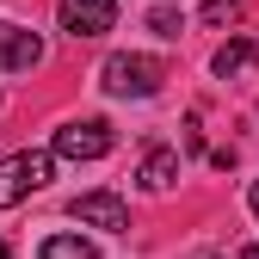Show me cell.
<instances>
[{
	"mask_svg": "<svg viewBox=\"0 0 259 259\" xmlns=\"http://www.w3.org/2000/svg\"><path fill=\"white\" fill-rule=\"evenodd\" d=\"M50 173H56V154L50 148H19V154H7V160H0V210H13V204L31 198V191H44Z\"/></svg>",
	"mask_w": 259,
	"mask_h": 259,
	"instance_id": "1",
	"label": "cell"
},
{
	"mask_svg": "<svg viewBox=\"0 0 259 259\" xmlns=\"http://www.w3.org/2000/svg\"><path fill=\"white\" fill-rule=\"evenodd\" d=\"M99 80H105V93H117V99H148V93H160L167 68H160L154 56H130V50H117V56H105Z\"/></svg>",
	"mask_w": 259,
	"mask_h": 259,
	"instance_id": "2",
	"label": "cell"
},
{
	"mask_svg": "<svg viewBox=\"0 0 259 259\" xmlns=\"http://www.w3.org/2000/svg\"><path fill=\"white\" fill-rule=\"evenodd\" d=\"M111 123L105 117H74V123H62L56 130V142H50V154H62V160H99V154H111Z\"/></svg>",
	"mask_w": 259,
	"mask_h": 259,
	"instance_id": "3",
	"label": "cell"
},
{
	"mask_svg": "<svg viewBox=\"0 0 259 259\" xmlns=\"http://www.w3.org/2000/svg\"><path fill=\"white\" fill-rule=\"evenodd\" d=\"M56 19L68 37H105L117 25V0H56Z\"/></svg>",
	"mask_w": 259,
	"mask_h": 259,
	"instance_id": "4",
	"label": "cell"
},
{
	"mask_svg": "<svg viewBox=\"0 0 259 259\" xmlns=\"http://www.w3.org/2000/svg\"><path fill=\"white\" fill-rule=\"evenodd\" d=\"M74 210V222H87V229H130V204L117 198V191H80V198L68 204Z\"/></svg>",
	"mask_w": 259,
	"mask_h": 259,
	"instance_id": "5",
	"label": "cell"
},
{
	"mask_svg": "<svg viewBox=\"0 0 259 259\" xmlns=\"http://www.w3.org/2000/svg\"><path fill=\"white\" fill-rule=\"evenodd\" d=\"M44 62V37L37 31H25L13 19H0V68H13V74H31Z\"/></svg>",
	"mask_w": 259,
	"mask_h": 259,
	"instance_id": "6",
	"label": "cell"
},
{
	"mask_svg": "<svg viewBox=\"0 0 259 259\" xmlns=\"http://www.w3.org/2000/svg\"><path fill=\"white\" fill-rule=\"evenodd\" d=\"M210 68H216L222 80H241L247 68H259V37H229V44L216 50V62H210Z\"/></svg>",
	"mask_w": 259,
	"mask_h": 259,
	"instance_id": "7",
	"label": "cell"
},
{
	"mask_svg": "<svg viewBox=\"0 0 259 259\" xmlns=\"http://www.w3.org/2000/svg\"><path fill=\"white\" fill-rule=\"evenodd\" d=\"M136 179H142V191H167V185L179 179V154H173V148H148L142 167H136Z\"/></svg>",
	"mask_w": 259,
	"mask_h": 259,
	"instance_id": "8",
	"label": "cell"
},
{
	"mask_svg": "<svg viewBox=\"0 0 259 259\" xmlns=\"http://www.w3.org/2000/svg\"><path fill=\"white\" fill-rule=\"evenodd\" d=\"M37 259H99V253H93V247H87L80 235H50Z\"/></svg>",
	"mask_w": 259,
	"mask_h": 259,
	"instance_id": "9",
	"label": "cell"
},
{
	"mask_svg": "<svg viewBox=\"0 0 259 259\" xmlns=\"http://www.w3.org/2000/svg\"><path fill=\"white\" fill-rule=\"evenodd\" d=\"M148 31H154V37H179V31H185V13L154 7V13H148Z\"/></svg>",
	"mask_w": 259,
	"mask_h": 259,
	"instance_id": "10",
	"label": "cell"
},
{
	"mask_svg": "<svg viewBox=\"0 0 259 259\" xmlns=\"http://www.w3.org/2000/svg\"><path fill=\"white\" fill-rule=\"evenodd\" d=\"M241 19V0H204V25H235Z\"/></svg>",
	"mask_w": 259,
	"mask_h": 259,
	"instance_id": "11",
	"label": "cell"
},
{
	"mask_svg": "<svg viewBox=\"0 0 259 259\" xmlns=\"http://www.w3.org/2000/svg\"><path fill=\"white\" fill-rule=\"evenodd\" d=\"M247 204H253V216H259V179H253V191H247Z\"/></svg>",
	"mask_w": 259,
	"mask_h": 259,
	"instance_id": "12",
	"label": "cell"
},
{
	"mask_svg": "<svg viewBox=\"0 0 259 259\" xmlns=\"http://www.w3.org/2000/svg\"><path fill=\"white\" fill-rule=\"evenodd\" d=\"M241 259H259V241H253V247H247V253H241Z\"/></svg>",
	"mask_w": 259,
	"mask_h": 259,
	"instance_id": "13",
	"label": "cell"
},
{
	"mask_svg": "<svg viewBox=\"0 0 259 259\" xmlns=\"http://www.w3.org/2000/svg\"><path fill=\"white\" fill-rule=\"evenodd\" d=\"M0 259H13V247H7V241H0Z\"/></svg>",
	"mask_w": 259,
	"mask_h": 259,
	"instance_id": "14",
	"label": "cell"
},
{
	"mask_svg": "<svg viewBox=\"0 0 259 259\" xmlns=\"http://www.w3.org/2000/svg\"><path fill=\"white\" fill-rule=\"evenodd\" d=\"M210 259H222V253H210Z\"/></svg>",
	"mask_w": 259,
	"mask_h": 259,
	"instance_id": "15",
	"label": "cell"
}]
</instances>
